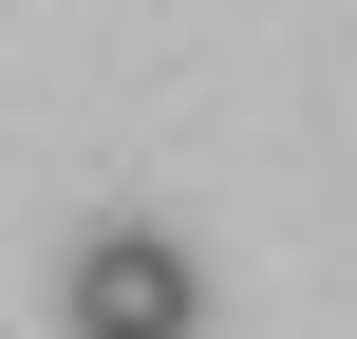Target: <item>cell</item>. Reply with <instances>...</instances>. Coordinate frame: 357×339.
Instances as JSON below:
<instances>
[{"mask_svg":"<svg viewBox=\"0 0 357 339\" xmlns=\"http://www.w3.org/2000/svg\"><path fill=\"white\" fill-rule=\"evenodd\" d=\"M56 321H75V339H188V321H207V264H188L169 226H75Z\"/></svg>","mask_w":357,"mask_h":339,"instance_id":"1","label":"cell"}]
</instances>
